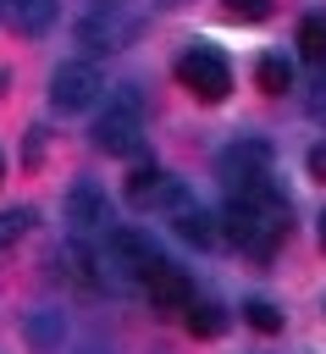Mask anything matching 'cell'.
I'll use <instances>...</instances> for the list:
<instances>
[{
  "label": "cell",
  "instance_id": "1",
  "mask_svg": "<svg viewBox=\"0 0 326 354\" xmlns=\"http://www.w3.org/2000/svg\"><path fill=\"white\" fill-rule=\"evenodd\" d=\"M221 221H227V238H232V243H243V249H254V254H271V249L287 238V194L276 188V177H265V183L232 194Z\"/></svg>",
  "mask_w": 326,
  "mask_h": 354
},
{
  "label": "cell",
  "instance_id": "2",
  "mask_svg": "<svg viewBox=\"0 0 326 354\" xmlns=\"http://www.w3.org/2000/svg\"><path fill=\"white\" fill-rule=\"evenodd\" d=\"M94 144L105 155H133L144 144V94L133 83H122V88L105 94V111L94 116Z\"/></svg>",
  "mask_w": 326,
  "mask_h": 354
},
{
  "label": "cell",
  "instance_id": "3",
  "mask_svg": "<svg viewBox=\"0 0 326 354\" xmlns=\"http://www.w3.org/2000/svg\"><path fill=\"white\" fill-rule=\"evenodd\" d=\"M177 83H182L193 100L221 105V100H227V88H232V66H227V55H221V50L193 44V50H182V61H177Z\"/></svg>",
  "mask_w": 326,
  "mask_h": 354
},
{
  "label": "cell",
  "instance_id": "4",
  "mask_svg": "<svg viewBox=\"0 0 326 354\" xmlns=\"http://www.w3.org/2000/svg\"><path fill=\"white\" fill-rule=\"evenodd\" d=\"M99 94H105V77L94 61H61L50 72V105L55 111H88Z\"/></svg>",
  "mask_w": 326,
  "mask_h": 354
},
{
  "label": "cell",
  "instance_id": "5",
  "mask_svg": "<svg viewBox=\"0 0 326 354\" xmlns=\"http://www.w3.org/2000/svg\"><path fill=\"white\" fill-rule=\"evenodd\" d=\"M215 166H221V183H227L232 194H243V188H254V183L271 177V144H265V138H238V144L221 149Z\"/></svg>",
  "mask_w": 326,
  "mask_h": 354
},
{
  "label": "cell",
  "instance_id": "6",
  "mask_svg": "<svg viewBox=\"0 0 326 354\" xmlns=\"http://www.w3.org/2000/svg\"><path fill=\"white\" fill-rule=\"evenodd\" d=\"M66 221H72L77 238H94V232H111V227H116V210H111L105 188L83 177V183L66 188Z\"/></svg>",
  "mask_w": 326,
  "mask_h": 354
},
{
  "label": "cell",
  "instance_id": "7",
  "mask_svg": "<svg viewBox=\"0 0 326 354\" xmlns=\"http://www.w3.org/2000/svg\"><path fill=\"white\" fill-rule=\"evenodd\" d=\"M138 288L149 293V304H160V310H182L188 299H193V288H188V277L160 254V260H149L144 271H138Z\"/></svg>",
  "mask_w": 326,
  "mask_h": 354
},
{
  "label": "cell",
  "instance_id": "8",
  "mask_svg": "<svg viewBox=\"0 0 326 354\" xmlns=\"http://www.w3.org/2000/svg\"><path fill=\"white\" fill-rule=\"evenodd\" d=\"M127 199L133 205H171V210H182L188 205V194L149 160V166H133V177H127Z\"/></svg>",
  "mask_w": 326,
  "mask_h": 354
},
{
  "label": "cell",
  "instance_id": "9",
  "mask_svg": "<svg viewBox=\"0 0 326 354\" xmlns=\"http://www.w3.org/2000/svg\"><path fill=\"white\" fill-rule=\"evenodd\" d=\"M127 33H133V22H122V17H116V0H111V6H99L88 22H77V44H83V50H116Z\"/></svg>",
  "mask_w": 326,
  "mask_h": 354
},
{
  "label": "cell",
  "instance_id": "10",
  "mask_svg": "<svg viewBox=\"0 0 326 354\" xmlns=\"http://www.w3.org/2000/svg\"><path fill=\"white\" fill-rule=\"evenodd\" d=\"M0 22L33 39V33H44L55 22V0H0Z\"/></svg>",
  "mask_w": 326,
  "mask_h": 354
},
{
  "label": "cell",
  "instance_id": "11",
  "mask_svg": "<svg viewBox=\"0 0 326 354\" xmlns=\"http://www.w3.org/2000/svg\"><path fill=\"white\" fill-rule=\"evenodd\" d=\"M177 238H188L193 249H210V243H221V227H215V216H210V210L182 205V210H177Z\"/></svg>",
  "mask_w": 326,
  "mask_h": 354
},
{
  "label": "cell",
  "instance_id": "12",
  "mask_svg": "<svg viewBox=\"0 0 326 354\" xmlns=\"http://www.w3.org/2000/svg\"><path fill=\"white\" fill-rule=\"evenodd\" d=\"M61 337H66V315L61 310H33L28 315V343L33 348H61Z\"/></svg>",
  "mask_w": 326,
  "mask_h": 354
},
{
  "label": "cell",
  "instance_id": "13",
  "mask_svg": "<svg viewBox=\"0 0 326 354\" xmlns=\"http://www.w3.org/2000/svg\"><path fill=\"white\" fill-rule=\"evenodd\" d=\"M55 266L77 282V288H99V271H94V254L83 249V243H66L61 254H55Z\"/></svg>",
  "mask_w": 326,
  "mask_h": 354
},
{
  "label": "cell",
  "instance_id": "14",
  "mask_svg": "<svg viewBox=\"0 0 326 354\" xmlns=\"http://www.w3.org/2000/svg\"><path fill=\"white\" fill-rule=\"evenodd\" d=\"M298 55L315 61V66H326V11H309L298 22Z\"/></svg>",
  "mask_w": 326,
  "mask_h": 354
},
{
  "label": "cell",
  "instance_id": "15",
  "mask_svg": "<svg viewBox=\"0 0 326 354\" xmlns=\"http://www.w3.org/2000/svg\"><path fill=\"white\" fill-rule=\"evenodd\" d=\"M182 310H188L182 321H188V332H193V337H215V332L227 326V315H221V304H210V299H199V304L188 299Z\"/></svg>",
  "mask_w": 326,
  "mask_h": 354
},
{
  "label": "cell",
  "instance_id": "16",
  "mask_svg": "<svg viewBox=\"0 0 326 354\" xmlns=\"http://www.w3.org/2000/svg\"><path fill=\"white\" fill-rule=\"evenodd\" d=\"M254 83H260L265 94H287V88H293V66H287L282 55H260V66H254Z\"/></svg>",
  "mask_w": 326,
  "mask_h": 354
},
{
  "label": "cell",
  "instance_id": "17",
  "mask_svg": "<svg viewBox=\"0 0 326 354\" xmlns=\"http://www.w3.org/2000/svg\"><path fill=\"white\" fill-rule=\"evenodd\" d=\"M243 315H249V326H254V332H265V337H271V332H282V310H276V304H265V299H249V304H243Z\"/></svg>",
  "mask_w": 326,
  "mask_h": 354
},
{
  "label": "cell",
  "instance_id": "18",
  "mask_svg": "<svg viewBox=\"0 0 326 354\" xmlns=\"http://www.w3.org/2000/svg\"><path fill=\"white\" fill-rule=\"evenodd\" d=\"M221 11L232 22H265L271 17V0H221Z\"/></svg>",
  "mask_w": 326,
  "mask_h": 354
},
{
  "label": "cell",
  "instance_id": "19",
  "mask_svg": "<svg viewBox=\"0 0 326 354\" xmlns=\"http://www.w3.org/2000/svg\"><path fill=\"white\" fill-rule=\"evenodd\" d=\"M28 227H33V210H6V216H0V249H6V243H17Z\"/></svg>",
  "mask_w": 326,
  "mask_h": 354
},
{
  "label": "cell",
  "instance_id": "20",
  "mask_svg": "<svg viewBox=\"0 0 326 354\" xmlns=\"http://www.w3.org/2000/svg\"><path fill=\"white\" fill-rule=\"evenodd\" d=\"M309 116H315V122H326V77H320V83H315V94H309Z\"/></svg>",
  "mask_w": 326,
  "mask_h": 354
},
{
  "label": "cell",
  "instance_id": "21",
  "mask_svg": "<svg viewBox=\"0 0 326 354\" xmlns=\"http://www.w3.org/2000/svg\"><path fill=\"white\" fill-rule=\"evenodd\" d=\"M309 177H320V183H326V144H315V149H309Z\"/></svg>",
  "mask_w": 326,
  "mask_h": 354
},
{
  "label": "cell",
  "instance_id": "22",
  "mask_svg": "<svg viewBox=\"0 0 326 354\" xmlns=\"http://www.w3.org/2000/svg\"><path fill=\"white\" fill-rule=\"evenodd\" d=\"M6 83H11V72H6V66H0V94H6Z\"/></svg>",
  "mask_w": 326,
  "mask_h": 354
},
{
  "label": "cell",
  "instance_id": "23",
  "mask_svg": "<svg viewBox=\"0 0 326 354\" xmlns=\"http://www.w3.org/2000/svg\"><path fill=\"white\" fill-rule=\"evenodd\" d=\"M320 249H326V216H320Z\"/></svg>",
  "mask_w": 326,
  "mask_h": 354
},
{
  "label": "cell",
  "instance_id": "24",
  "mask_svg": "<svg viewBox=\"0 0 326 354\" xmlns=\"http://www.w3.org/2000/svg\"><path fill=\"white\" fill-rule=\"evenodd\" d=\"M94 6H111V0H94Z\"/></svg>",
  "mask_w": 326,
  "mask_h": 354
},
{
  "label": "cell",
  "instance_id": "25",
  "mask_svg": "<svg viewBox=\"0 0 326 354\" xmlns=\"http://www.w3.org/2000/svg\"><path fill=\"white\" fill-rule=\"evenodd\" d=\"M0 177H6V160H0Z\"/></svg>",
  "mask_w": 326,
  "mask_h": 354
},
{
  "label": "cell",
  "instance_id": "26",
  "mask_svg": "<svg viewBox=\"0 0 326 354\" xmlns=\"http://www.w3.org/2000/svg\"><path fill=\"white\" fill-rule=\"evenodd\" d=\"M83 354H99V348H83Z\"/></svg>",
  "mask_w": 326,
  "mask_h": 354
}]
</instances>
